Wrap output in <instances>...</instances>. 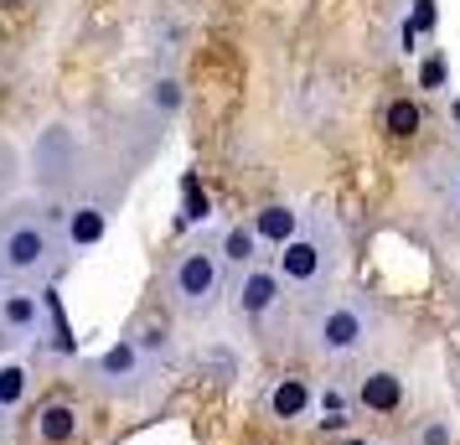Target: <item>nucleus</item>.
Returning <instances> with one entry per match:
<instances>
[{"label": "nucleus", "mask_w": 460, "mask_h": 445, "mask_svg": "<svg viewBox=\"0 0 460 445\" xmlns=\"http://www.w3.org/2000/svg\"><path fill=\"white\" fill-rule=\"evenodd\" d=\"M336 249H341V238L336 234L326 238V223H315V228H305L295 244H285V249L274 254V270H279V280L295 285V290H315V285L336 270Z\"/></svg>", "instance_id": "nucleus-4"}, {"label": "nucleus", "mask_w": 460, "mask_h": 445, "mask_svg": "<svg viewBox=\"0 0 460 445\" xmlns=\"http://www.w3.org/2000/svg\"><path fill=\"white\" fill-rule=\"evenodd\" d=\"M445 84V58H439V52H429V58H424V67H419V88H439Z\"/></svg>", "instance_id": "nucleus-18"}, {"label": "nucleus", "mask_w": 460, "mask_h": 445, "mask_svg": "<svg viewBox=\"0 0 460 445\" xmlns=\"http://www.w3.org/2000/svg\"><path fill=\"white\" fill-rule=\"evenodd\" d=\"M223 249L217 244H191L181 254L171 259V275H166V290H171V306L181 316H212L217 300H223Z\"/></svg>", "instance_id": "nucleus-3"}, {"label": "nucleus", "mask_w": 460, "mask_h": 445, "mask_svg": "<svg viewBox=\"0 0 460 445\" xmlns=\"http://www.w3.org/2000/svg\"><path fill=\"white\" fill-rule=\"evenodd\" d=\"M315 404H321V414H341V388H321V394H315Z\"/></svg>", "instance_id": "nucleus-20"}, {"label": "nucleus", "mask_w": 460, "mask_h": 445, "mask_svg": "<svg viewBox=\"0 0 460 445\" xmlns=\"http://www.w3.org/2000/svg\"><path fill=\"white\" fill-rule=\"evenodd\" d=\"M311 404H315V394H311V383L305 378H274L270 394H264V409H270L274 420H285V424L305 420Z\"/></svg>", "instance_id": "nucleus-10"}, {"label": "nucleus", "mask_w": 460, "mask_h": 445, "mask_svg": "<svg viewBox=\"0 0 460 445\" xmlns=\"http://www.w3.org/2000/svg\"><path fill=\"white\" fill-rule=\"evenodd\" d=\"M341 445H373V441H362V435H352V441H341Z\"/></svg>", "instance_id": "nucleus-23"}, {"label": "nucleus", "mask_w": 460, "mask_h": 445, "mask_svg": "<svg viewBox=\"0 0 460 445\" xmlns=\"http://www.w3.org/2000/svg\"><path fill=\"white\" fill-rule=\"evenodd\" d=\"M357 404L373 409V414H394V409H403V378L388 373V368H373L367 378L357 383Z\"/></svg>", "instance_id": "nucleus-12"}, {"label": "nucleus", "mask_w": 460, "mask_h": 445, "mask_svg": "<svg viewBox=\"0 0 460 445\" xmlns=\"http://www.w3.org/2000/svg\"><path fill=\"white\" fill-rule=\"evenodd\" d=\"M42 316L47 296H37V290H5L0 296V326L11 337H42Z\"/></svg>", "instance_id": "nucleus-7"}, {"label": "nucleus", "mask_w": 460, "mask_h": 445, "mask_svg": "<svg viewBox=\"0 0 460 445\" xmlns=\"http://www.w3.org/2000/svg\"><path fill=\"white\" fill-rule=\"evenodd\" d=\"M5 342H11V332H5V326H0V347H5Z\"/></svg>", "instance_id": "nucleus-24"}, {"label": "nucleus", "mask_w": 460, "mask_h": 445, "mask_svg": "<svg viewBox=\"0 0 460 445\" xmlns=\"http://www.w3.org/2000/svg\"><path fill=\"white\" fill-rule=\"evenodd\" d=\"M279 300H285V280H279L274 264H253V270H243L233 280V311H238V321H264Z\"/></svg>", "instance_id": "nucleus-5"}, {"label": "nucleus", "mask_w": 460, "mask_h": 445, "mask_svg": "<svg viewBox=\"0 0 460 445\" xmlns=\"http://www.w3.org/2000/svg\"><path fill=\"white\" fill-rule=\"evenodd\" d=\"M305 342L315 358H357L373 342V311L357 296H326L305 311Z\"/></svg>", "instance_id": "nucleus-2"}, {"label": "nucleus", "mask_w": 460, "mask_h": 445, "mask_svg": "<svg viewBox=\"0 0 460 445\" xmlns=\"http://www.w3.org/2000/svg\"><path fill=\"white\" fill-rule=\"evenodd\" d=\"M259 244H264V238L253 234V223H233L228 234L217 238V249H223V264L233 270V280L243 275V270H253V264H259Z\"/></svg>", "instance_id": "nucleus-13"}, {"label": "nucleus", "mask_w": 460, "mask_h": 445, "mask_svg": "<svg viewBox=\"0 0 460 445\" xmlns=\"http://www.w3.org/2000/svg\"><path fill=\"white\" fill-rule=\"evenodd\" d=\"M26 383H31V373H26L22 362H5L0 368V409H16L26 399Z\"/></svg>", "instance_id": "nucleus-14"}, {"label": "nucleus", "mask_w": 460, "mask_h": 445, "mask_svg": "<svg viewBox=\"0 0 460 445\" xmlns=\"http://www.w3.org/2000/svg\"><path fill=\"white\" fill-rule=\"evenodd\" d=\"M208 191H197V182H187V208H181V223H202L208 218Z\"/></svg>", "instance_id": "nucleus-16"}, {"label": "nucleus", "mask_w": 460, "mask_h": 445, "mask_svg": "<svg viewBox=\"0 0 460 445\" xmlns=\"http://www.w3.org/2000/svg\"><path fill=\"white\" fill-rule=\"evenodd\" d=\"M31 435H37L42 445H78V441H84V414H78L73 404L52 399V404H42V409H37Z\"/></svg>", "instance_id": "nucleus-8"}, {"label": "nucleus", "mask_w": 460, "mask_h": 445, "mask_svg": "<svg viewBox=\"0 0 460 445\" xmlns=\"http://www.w3.org/2000/svg\"><path fill=\"white\" fill-rule=\"evenodd\" d=\"M450 208H456V212H460V166H456V171H450Z\"/></svg>", "instance_id": "nucleus-22"}, {"label": "nucleus", "mask_w": 460, "mask_h": 445, "mask_svg": "<svg viewBox=\"0 0 460 445\" xmlns=\"http://www.w3.org/2000/svg\"><path fill=\"white\" fill-rule=\"evenodd\" d=\"M450 441H456L450 420H429L424 430H419V445H450Z\"/></svg>", "instance_id": "nucleus-19"}, {"label": "nucleus", "mask_w": 460, "mask_h": 445, "mask_svg": "<svg viewBox=\"0 0 460 445\" xmlns=\"http://www.w3.org/2000/svg\"><path fill=\"white\" fill-rule=\"evenodd\" d=\"M414 129H419V109L409 99L388 104V135H414Z\"/></svg>", "instance_id": "nucleus-15"}, {"label": "nucleus", "mask_w": 460, "mask_h": 445, "mask_svg": "<svg viewBox=\"0 0 460 445\" xmlns=\"http://www.w3.org/2000/svg\"><path fill=\"white\" fill-rule=\"evenodd\" d=\"M58 208H22L0 223V280L11 285H47L63 270L67 238Z\"/></svg>", "instance_id": "nucleus-1"}, {"label": "nucleus", "mask_w": 460, "mask_h": 445, "mask_svg": "<svg viewBox=\"0 0 460 445\" xmlns=\"http://www.w3.org/2000/svg\"><path fill=\"white\" fill-rule=\"evenodd\" d=\"M150 104L171 114V109L181 104V84H176V78H161V84H155V93H150Z\"/></svg>", "instance_id": "nucleus-17"}, {"label": "nucleus", "mask_w": 460, "mask_h": 445, "mask_svg": "<svg viewBox=\"0 0 460 445\" xmlns=\"http://www.w3.org/2000/svg\"><path fill=\"white\" fill-rule=\"evenodd\" d=\"M93 373H99V383H104V388H119V383L146 378V342L119 337L114 347H104V352H99Z\"/></svg>", "instance_id": "nucleus-6"}, {"label": "nucleus", "mask_w": 460, "mask_h": 445, "mask_svg": "<svg viewBox=\"0 0 460 445\" xmlns=\"http://www.w3.org/2000/svg\"><path fill=\"white\" fill-rule=\"evenodd\" d=\"M109 234V218L99 202H73L63 218V238H67V249H93V244H104Z\"/></svg>", "instance_id": "nucleus-11"}, {"label": "nucleus", "mask_w": 460, "mask_h": 445, "mask_svg": "<svg viewBox=\"0 0 460 445\" xmlns=\"http://www.w3.org/2000/svg\"><path fill=\"white\" fill-rule=\"evenodd\" d=\"M414 22L424 26V31L435 26V0H414Z\"/></svg>", "instance_id": "nucleus-21"}, {"label": "nucleus", "mask_w": 460, "mask_h": 445, "mask_svg": "<svg viewBox=\"0 0 460 445\" xmlns=\"http://www.w3.org/2000/svg\"><path fill=\"white\" fill-rule=\"evenodd\" d=\"M253 234L264 238L270 249H285V244H295V238L305 234V218H300L290 202H270V208L253 212Z\"/></svg>", "instance_id": "nucleus-9"}]
</instances>
